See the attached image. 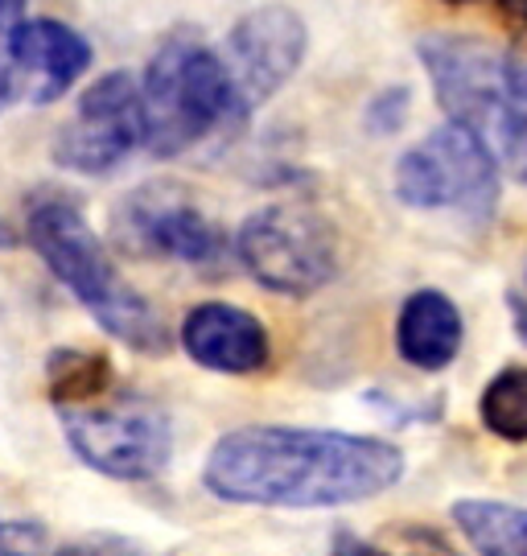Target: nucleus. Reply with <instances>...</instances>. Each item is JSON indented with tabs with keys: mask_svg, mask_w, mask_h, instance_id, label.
I'll list each match as a JSON object with an SVG mask.
<instances>
[{
	"mask_svg": "<svg viewBox=\"0 0 527 556\" xmlns=\"http://www.w3.org/2000/svg\"><path fill=\"white\" fill-rule=\"evenodd\" d=\"M404 478V450L384 438L248 425L215 441L202 466L206 491L243 507L322 511L391 491Z\"/></svg>",
	"mask_w": 527,
	"mask_h": 556,
	"instance_id": "obj_1",
	"label": "nucleus"
},
{
	"mask_svg": "<svg viewBox=\"0 0 527 556\" xmlns=\"http://www.w3.org/2000/svg\"><path fill=\"white\" fill-rule=\"evenodd\" d=\"M29 243L46 260V268L75 293V301L108 334L140 355H170L174 334L149 301L120 277L108 248L99 243L91 223L75 202L38 199L29 211Z\"/></svg>",
	"mask_w": 527,
	"mask_h": 556,
	"instance_id": "obj_2",
	"label": "nucleus"
},
{
	"mask_svg": "<svg viewBox=\"0 0 527 556\" xmlns=\"http://www.w3.org/2000/svg\"><path fill=\"white\" fill-rule=\"evenodd\" d=\"M416 50L450 124L478 132L494 161L527 186V103L511 91L503 54L466 34H429Z\"/></svg>",
	"mask_w": 527,
	"mask_h": 556,
	"instance_id": "obj_3",
	"label": "nucleus"
},
{
	"mask_svg": "<svg viewBox=\"0 0 527 556\" xmlns=\"http://www.w3.org/2000/svg\"><path fill=\"white\" fill-rule=\"evenodd\" d=\"M149 149L156 157H177L248 116L223 54L195 38H170L145 66L140 79Z\"/></svg>",
	"mask_w": 527,
	"mask_h": 556,
	"instance_id": "obj_4",
	"label": "nucleus"
},
{
	"mask_svg": "<svg viewBox=\"0 0 527 556\" xmlns=\"http://www.w3.org/2000/svg\"><path fill=\"white\" fill-rule=\"evenodd\" d=\"M235 256L255 285L280 298H310L338 273V236L330 219L301 202L260 206L235 231Z\"/></svg>",
	"mask_w": 527,
	"mask_h": 556,
	"instance_id": "obj_5",
	"label": "nucleus"
},
{
	"mask_svg": "<svg viewBox=\"0 0 527 556\" xmlns=\"http://www.w3.org/2000/svg\"><path fill=\"white\" fill-rule=\"evenodd\" d=\"M66 445L83 466L116 482H149L170 466L174 429L170 417L145 396H103L83 408H62Z\"/></svg>",
	"mask_w": 527,
	"mask_h": 556,
	"instance_id": "obj_6",
	"label": "nucleus"
},
{
	"mask_svg": "<svg viewBox=\"0 0 527 556\" xmlns=\"http://www.w3.org/2000/svg\"><path fill=\"white\" fill-rule=\"evenodd\" d=\"M396 199L412 211H462L490 219L499 206V161L487 140L462 124H446L396 161Z\"/></svg>",
	"mask_w": 527,
	"mask_h": 556,
	"instance_id": "obj_7",
	"label": "nucleus"
},
{
	"mask_svg": "<svg viewBox=\"0 0 527 556\" xmlns=\"http://www.w3.org/2000/svg\"><path fill=\"white\" fill-rule=\"evenodd\" d=\"M112 239L124 256L177 260L190 268H215L227 256L218 223L170 181H149L120 202L112 215Z\"/></svg>",
	"mask_w": 527,
	"mask_h": 556,
	"instance_id": "obj_8",
	"label": "nucleus"
},
{
	"mask_svg": "<svg viewBox=\"0 0 527 556\" xmlns=\"http://www.w3.org/2000/svg\"><path fill=\"white\" fill-rule=\"evenodd\" d=\"M149 140L145 96L128 71H108L78 96L71 119L54 132V161L71 174H108Z\"/></svg>",
	"mask_w": 527,
	"mask_h": 556,
	"instance_id": "obj_9",
	"label": "nucleus"
},
{
	"mask_svg": "<svg viewBox=\"0 0 527 556\" xmlns=\"http://www.w3.org/2000/svg\"><path fill=\"white\" fill-rule=\"evenodd\" d=\"M305 46L310 29L289 4H260L235 25L227 38V66L248 112L293 79L305 62Z\"/></svg>",
	"mask_w": 527,
	"mask_h": 556,
	"instance_id": "obj_10",
	"label": "nucleus"
},
{
	"mask_svg": "<svg viewBox=\"0 0 527 556\" xmlns=\"http://www.w3.org/2000/svg\"><path fill=\"white\" fill-rule=\"evenodd\" d=\"M9 54L21 75V100H62L91 66V46L59 17H25L9 25Z\"/></svg>",
	"mask_w": 527,
	"mask_h": 556,
	"instance_id": "obj_11",
	"label": "nucleus"
},
{
	"mask_svg": "<svg viewBox=\"0 0 527 556\" xmlns=\"http://www.w3.org/2000/svg\"><path fill=\"white\" fill-rule=\"evenodd\" d=\"M181 351L195 358L198 367L218 371V376H252L264 371L273 358V342L264 321L227 305V301H202L181 321Z\"/></svg>",
	"mask_w": 527,
	"mask_h": 556,
	"instance_id": "obj_12",
	"label": "nucleus"
},
{
	"mask_svg": "<svg viewBox=\"0 0 527 556\" xmlns=\"http://www.w3.org/2000/svg\"><path fill=\"white\" fill-rule=\"evenodd\" d=\"M466 338L462 309L441 289H416L396 318V351L416 371H446Z\"/></svg>",
	"mask_w": 527,
	"mask_h": 556,
	"instance_id": "obj_13",
	"label": "nucleus"
},
{
	"mask_svg": "<svg viewBox=\"0 0 527 556\" xmlns=\"http://www.w3.org/2000/svg\"><path fill=\"white\" fill-rule=\"evenodd\" d=\"M453 523L462 528V536L478 556H527V507L494 498H462L453 503Z\"/></svg>",
	"mask_w": 527,
	"mask_h": 556,
	"instance_id": "obj_14",
	"label": "nucleus"
},
{
	"mask_svg": "<svg viewBox=\"0 0 527 556\" xmlns=\"http://www.w3.org/2000/svg\"><path fill=\"white\" fill-rule=\"evenodd\" d=\"M46 388H50V400L59 408H83V404H96V400L108 396L112 367L96 351H71V346H62V351H54V355L46 358Z\"/></svg>",
	"mask_w": 527,
	"mask_h": 556,
	"instance_id": "obj_15",
	"label": "nucleus"
},
{
	"mask_svg": "<svg viewBox=\"0 0 527 556\" xmlns=\"http://www.w3.org/2000/svg\"><path fill=\"white\" fill-rule=\"evenodd\" d=\"M487 433L503 441H527V367H507L490 379L478 400Z\"/></svg>",
	"mask_w": 527,
	"mask_h": 556,
	"instance_id": "obj_16",
	"label": "nucleus"
},
{
	"mask_svg": "<svg viewBox=\"0 0 527 556\" xmlns=\"http://www.w3.org/2000/svg\"><path fill=\"white\" fill-rule=\"evenodd\" d=\"M334 556H462L450 540L421 523H396L375 540H359L342 532L334 544Z\"/></svg>",
	"mask_w": 527,
	"mask_h": 556,
	"instance_id": "obj_17",
	"label": "nucleus"
},
{
	"mask_svg": "<svg viewBox=\"0 0 527 556\" xmlns=\"http://www.w3.org/2000/svg\"><path fill=\"white\" fill-rule=\"evenodd\" d=\"M404 112H409V91L400 87V91H388V96H379V100L372 103L367 124H372L375 132H396V128L404 124Z\"/></svg>",
	"mask_w": 527,
	"mask_h": 556,
	"instance_id": "obj_18",
	"label": "nucleus"
},
{
	"mask_svg": "<svg viewBox=\"0 0 527 556\" xmlns=\"http://www.w3.org/2000/svg\"><path fill=\"white\" fill-rule=\"evenodd\" d=\"M0 556H41V532L29 523L0 528Z\"/></svg>",
	"mask_w": 527,
	"mask_h": 556,
	"instance_id": "obj_19",
	"label": "nucleus"
},
{
	"mask_svg": "<svg viewBox=\"0 0 527 556\" xmlns=\"http://www.w3.org/2000/svg\"><path fill=\"white\" fill-rule=\"evenodd\" d=\"M13 100H21V75L13 66V54H9V25L0 29V112Z\"/></svg>",
	"mask_w": 527,
	"mask_h": 556,
	"instance_id": "obj_20",
	"label": "nucleus"
},
{
	"mask_svg": "<svg viewBox=\"0 0 527 556\" xmlns=\"http://www.w3.org/2000/svg\"><path fill=\"white\" fill-rule=\"evenodd\" d=\"M54 556H140L133 544H124V540H78V544H71V548H62V553Z\"/></svg>",
	"mask_w": 527,
	"mask_h": 556,
	"instance_id": "obj_21",
	"label": "nucleus"
},
{
	"mask_svg": "<svg viewBox=\"0 0 527 556\" xmlns=\"http://www.w3.org/2000/svg\"><path fill=\"white\" fill-rule=\"evenodd\" d=\"M499 9H503L507 17L524 21V25H527V0H499Z\"/></svg>",
	"mask_w": 527,
	"mask_h": 556,
	"instance_id": "obj_22",
	"label": "nucleus"
},
{
	"mask_svg": "<svg viewBox=\"0 0 527 556\" xmlns=\"http://www.w3.org/2000/svg\"><path fill=\"white\" fill-rule=\"evenodd\" d=\"M511 309H515V321H519V338L527 342V305L515 298V301H511Z\"/></svg>",
	"mask_w": 527,
	"mask_h": 556,
	"instance_id": "obj_23",
	"label": "nucleus"
},
{
	"mask_svg": "<svg viewBox=\"0 0 527 556\" xmlns=\"http://www.w3.org/2000/svg\"><path fill=\"white\" fill-rule=\"evenodd\" d=\"M13 9V0H0V29H4V13Z\"/></svg>",
	"mask_w": 527,
	"mask_h": 556,
	"instance_id": "obj_24",
	"label": "nucleus"
},
{
	"mask_svg": "<svg viewBox=\"0 0 527 556\" xmlns=\"http://www.w3.org/2000/svg\"><path fill=\"white\" fill-rule=\"evenodd\" d=\"M450 4H466V0H450Z\"/></svg>",
	"mask_w": 527,
	"mask_h": 556,
	"instance_id": "obj_25",
	"label": "nucleus"
}]
</instances>
